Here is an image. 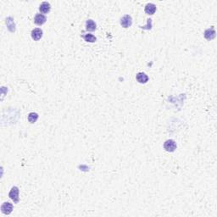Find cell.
<instances>
[{"label":"cell","mask_w":217,"mask_h":217,"mask_svg":"<svg viewBox=\"0 0 217 217\" xmlns=\"http://www.w3.org/2000/svg\"><path fill=\"white\" fill-rule=\"evenodd\" d=\"M86 29L88 32H93L97 29V26H96L95 22L93 20H88L86 22Z\"/></svg>","instance_id":"30bf717a"},{"label":"cell","mask_w":217,"mask_h":217,"mask_svg":"<svg viewBox=\"0 0 217 217\" xmlns=\"http://www.w3.org/2000/svg\"><path fill=\"white\" fill-rule=\"evenodd\" d=\"M12 210H13V204L9 202L4 203L1 206V211L4 215H9L12 212Z\"/></svg>","instance_id":"3957f363"},{"label":"cell","mask_w":217,"mask_h":217,"mask_svg":"<svg viewBox=\"0 0 217 217\" xmlns=\"http://www.w3.org/2000/svg\"><path fill=\"white\" fill-rule=\"evenodd\" d=\"M83 38L86 42H88V43H94L97 40L95 36H93V34H86L83 36Z\"/></svg>","instance_id":"4fadbf2b"},{"label":"cell","mask_w":217,"mask_h":217,"mask_svg":"<svg viewBox=\"0 0 217 217\" xmlns=\"http://www.w3.org/2000/svg\"><path fill=\"white\" fill-rule=\"evenodd\" d=\"M50 9H51V6H50V4H49L48 2H43V3H42V4H40V6H39V10H40L41 13L43 14L48 13V12L50 11Z\"/></svg>","instance_id":"52a82bcc"},{"label":"cell","mask_w":217,"mask_h":217,"mask_svg":"<svg viewBox=\"0 0 217 217\" xmlns=\"http://www.w3.org/2000/svg\"><path fill=\"white\" fill-rule=\"evenodd\" d=\"M155 11H156V6L153 4L149 3V4H148L147 5L145 6V12L148 14H150V15L153 14L155 13Z\"/></svg>","instance_id":"8fae6325"},{"label":"cell","mask_w":217,"mask_h":217,"mask_svg":"<svg viewBox=\"0 0 217 217\" xmlns=\"http://www.w3.org/2000/svg\"><path fill=\"white\" fill-rule=\"evenodd\" d=\"M43 37V31L40 28H36L32 31V38L35 41H38Z\"/></svg>","instance_id":"8992f818"},{"label":"cell","mask_w":217,"mask_h":217,"mask_svg":"<svg viewBox=\"0 0 217 217\" xmlns=\"http://www.w3.org/2000/svg\"><path fill=\"white\" fill-rule=\"evenodd\" d=\"M9 196L15 204H17L19 202V188L17 187H13L9 192Z\"/></svg>","instance_id":"7a4b0ae2"},{"label":"cell","mask_w":217,"mask_h":217,"mask_svg":"<svg viewBox=\"0 0 217 217\" xmlns=\"http://www.w3.org/2000/svg\"><path fill=\"white\" fill-rule=\"evenodd\" d=\"M46 20H47L46 16H45L44 14H38L35 16V18H34V22H35V24L38 25V26H42V25H43L45 22H46Z\"/></svg>","instance_id":"5b68a950"},{"label":"cell","mask_w":217,"mask_h":217,"mask_svg":"<svg viewBox=\"0 0 217 217\" xmlns=\"http://www.w3.org/2000/svg\"><path fill=\"white\" fill-rule=\"evenodd\" d=\"M215 37H216V31L214 30L213 27L207 29L204 32V38L208 40H212L213 38H215Z\"/></svg>","instance_id":"ba28073f"},{"label":"cell","mask_w":217,"mask_h":217,"mask_svg":"<svg viewBox=\"0 0 217 217\" xmlns=\"http://www.w3.org/2000/svg\"><path fill=\"white\" fill-rule=\"evenodd\" d=\"M38 115L37 113H34V112H32L28 115V121L31 123H35V122L38 121Z\"/></svg>","instance_id":"7c38bea8"},{"label":"cell","mask_w":217,"mask_h":217,"mask_svg":"<svg viewBox=\"0 0 217 217\" xmlns=\"http://www.w3.org/2000/svg\"><path fill=\"white\" fill-rule=\"evenodd\" d=\"M137 81L139 83H146L148 81V77L143 72H139L137 74Z\"/></svg>","instance_id":"9c48e42d"},{"label":"cell","mask_w":217,"mask_h":217,"mask_svg":"<svg viewBox=\"0 0 217 217\" xmlns=\"http://www.w3.org/2000/svg\"><path fill=\"white\" fill-rule=\"evenodd\" d=\"M132 17L128 14H126L121 19V25L124 28H127L129 26H132Z\"/></svg>","instance_id":"277c9868"},{"label":"cell","mask_w":217,"mask_h":217,"mask_svg":"<svg viewBox=\"0 0 217 217\" xmlns=\"http://www.w3.org/2000/svg\"><path fill=\"white\" fill-rule=\"evenodd\" d=\"M164 148L167 152H174L176 149V142L172 139L166 141L164 143Z\"/></svg>","instance_id":"6da1fadb"}]
</instances>
